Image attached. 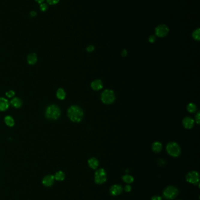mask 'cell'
Instances as JSON below:
<instances>
[{
  "instance_id": "1",
  "label": "cell",
  "mask_w": 200,
  "mask_h": 200,
  "mask_svg": "<svg viewBox=\"0 0 200 200\" xmlns=\"http://www.w3.org/2000/svg\"><path fill=\"white\" fill-rule=\"evenodd\" d=\"M67 117L69 120L73 122L79 123L83 120L84 112L82 108L78 106H71L67 109Z\"/></svg>"
},
{
  "instance_id": "2",
  "label": "cell",
  "mask_w": 200,
  "mask_h": 200,
  "mask_svg": "<svg viewBox=\"0 0 200 200\" xmlns=\"http://www.w3.org/2000/svg\"><path fill=\"white\" fill-rule=\"evenodd\" d=\"M61 114L60 108L55 104L49 106L45 110V117L47 119L51 120H58Z\"/></svg>"
},
{
  "instance_id": "3",
  "label": "cell",
  "mask_w": 200,
  "mask_h": 200,
  "mask_svg": "<svg viewBox=\"0 0 200 200\" xmlns=\"http://www.w3.org/2000/svg\"><path fill=\"white\" fill-rule=\"evenodd\" d=\"M116 100V95L112 90L107 89L101 94V100L102 103L106 105H110L114 103Z\"/></svg>"
},
{
  "instance_id": "4",
  "label": "cell",
  "mask_w": 200,
  "mask_h": 200,
  "mask_svg": "<svg viewBox=\"0 0 200 200\" xmlns=\"http://www.w3.org/2000/svg\"><path fill=\"white\" fill-rule=\"evenodd\" d=\"M166 150L170 156L174 158L178 157L181 154V148L179 145L175 142L169 143L166 146Z\"/></svg>"
},
{
  "instance_id": "5",
  "label": "cell",
  "mask_w": 200,
  "mask_h": 200,
  "mask_svg": "<svg viewBox=\"0 0 200 200\" xmlns=\"http://www.w3.org/2000/svg\"><path fill=\"white\" fill-rule=\"evenodd\" d=\"M178 190L173 186L166 187L163 191V197L167 200H173L178 195Z\"/></svg>"
},
{
  "instance_id": "6",
  "label": "cell",
  "mask_w": 200,
  "mask_h": 200,
  "mask_svg": "<svg viewBox=\"0 0 200 200\" xmlns=\"http://www.w3.org/2000/svg\"><path fill=\"white\" fill-rule=\"evenodd\" d=\"M107 174L103 169H98L94 174V181L97 184H102L106 182Z\"/></svg>"
},
{
  "instance_id": "7",
  "label": "cell",
  "mask_w": 200,
  "mask_h": 200,
  "mask_svg": "<svg viewBox=\"0 0 200 200\" xmlns=\"http://www.w3.org/2000/svg\"><path fill=\"white\" fill-rule=\"evenodd\" d=\"M186 179L187 182L193 184H197L199 183L200 180V175L197 172L192 171L187 174L186 177Z\"/></svg>"
},
{
  "instance_id": "8",
  "label": "cell",
  "mask_w": 200,
  "mask_h": 200,
  "mask_svg": "<svg viewBox=\"0 0 200 200\" xmlns=\"http://www.w3.org/2000/svg\"><path fill=\"white\" fill-rule=\"evenodd\" d=\"M169 32V28L164 24H161L156 28L155 33L156 36L160 38L166 36Z\"/></svg>"
},
{
  "instance_id": "9",
  "label": "cell",
  "mask_w": 200,
  "mask_h": 200,
  "mask_svg": "<svg viewBox=\"0 0 200 200\" xmlns=\"http://www.w3.org/2000/svg\"><path fill=\"white\" fill-rule=\"evenodd\" d=\"M194 123H195L194 120L189 117H185L183 120V126L187 129H190L193 128V127L194 125Z\"/></svg>"
},
{
  "instance_id": "10",
  "label": "cell",
  "mask_w": 200,
  "mask_h": 200,
  "mask_svg": "<svg viewBox=\"0 0 200 200\" xmlns=\"http://www.w3.org/2000/svg\"><path fill=\"white\" fill-rule=\"evenodd\" d=\"M123 188L119 184H115L110 188V193L113 196H119L122 193Z\"/></svg>"
},
{
  "instance_id": "11",
  "label": "cell",
  "mask_w": 200,
  "mask_h": 200,
  "mask_svg": "<svg viewBox=\"0 0 200 200\" xmlns=\"http://www.w3.org/2000/svg\"><path fill=\"white\" fill-rule=\"evenodd\" d=\"M54 181H55V177L53 175H48L43 178L42 180V183L46 187H50L53 184Z\"/></svg>"
},
{
  "instance_id": "12",
  "label": "cell",
  "mask_w": 200,
  "mask_h": 200,
  "mask_svg": "<svg viewBox=\"0 0 200 200\" xmlns=\"http://www.w3.org/2000/svg\"><path fill=\"white\" fill-rule=\"evenodd\" d=\"M91 88L94 91H99L103 88V84L102 80L96 79V80H94L91 83Z\"/></svg>"
},
{
  "instance_id": "13",
  "label": "cell",
  "mask_w": 200,
  "mask_h": 200,
  "mask_svg": "<svg viewBox=\"0 0 200 200\" xmlns=\"http://www.w3.org/2000/svg\"><path fill=\"white\" fill-rule=\"evenodd\" d=\"M10 106V102L8 100L3 97H0V111H6Z\"/></svg>"
},
{
  "instance_id": "14",
  "label": "cell",
  "mask_w": 200,
  "mask_h": 200,
  "mask_svg": "<svg viewBox=\"0 0 200 200\" xmlns=\"http://www.w3.org/2000/svg\"><path fill=\"white\" fill-rule=\"evenodd\" d=\"M38 60V57L37 54L35 53H32L28 55L27 57V62L29 65H35Z\"/></svg>"
},
{
  "instance_id": "15",
  "label": "cell",
  "mask_w": 200,
  "mask_h": 200,
  "mask_svg": "<svg viewBox=\"0 0 200 200\" xmlns=\"http://www.w3.org/2000/svg\"><path fill=\"white\" fill-rule=\"evenodd\" d=\"M88 163L89 167H91V169L94 170L96 169L98 167L99 164V161L95 158H92L89 159L88 161Z\"/></svg>"
},
{
  "instance_id": "16",
  "label": "cell",
  "mask_w": 200,
  "mask_h": 200,
  "mask_svg": "<svg viewBox=\"0 0 200 200\" xmlns=\"http://www.w3.org/2000/svg\"><path fill=\"white\" fill-rule=\"evenodd\" d=\"M10 104L14 108H20L22 106V101L20 98H19L18 97H15L11 100Z\"/></svg>"
},
{
  "instance_id": "17",
  "label": "cell",
  "mask_w": 200,
  "mask_h": 200,
  "mask_svg": "<svg viewBox=\"0 0 200 200\" xmlns=\"http://www.w3.org/2000/svg\"><path fill=\"white\" fill-rule=\"evenodd\" d=\"M163 148L162 144L159 142H155L152 145V150L155 153H160Z\"/></svg>"
},
{
  "instance_id": "18",
  "label": "cell",
  "mask_w": 200,
  "mask_h": 200,
  "mask_svg": "<svg viewBox=\"0 0 200 200\" xmlns=\"http://www.w3.org/2000/svg\"><path fill=\"white\" fill-rule=\"evenodd\" d=\"M66 95H67L66 92H65V91L63 88H59V89L57 90V92H56V97H57V98H58L59 100H64L65 98Z\"/></svg>"
},
{
  "instance_id": "19",
  "label": "cell",
  "mask_w": 200,
  "mask_h": 200,
  "mask_svg": "<svg viewBox=\"0 0 200 200\" xmlns=\"http://www.w3.org/2000/svg\"><path fill=\"white\" fill-rule=\"evenodd\" d=\"M4 122L8 126L13 127L15 125V121H14L13 118L10 115L6 116L4 118Z\"/></svg>"
},
{
  "instance_id": "20",
  "label": "cell",
  "mask_w": 200,
  "mask_h": 200,
  "mask_svg": "<svg viewBox=\"0 0 200 200\" xmlns=\"http://www.w3.org/2000/svg\"><path fill=\"white\" fill-rule=\"evenodd\" d=\"M122 180L126 183L127 184H131L133 182L134 178L131 175H129V174H126L124 175L122 177Z\"/></svg>"
},
{
  "instance_id": "21",
  "label": "cell",
  "mask_w": 200,
  "mask_h": 200,
  "mask_svg": "<svg viewBox=\"0 0 200 200\" xmlns=\"http://www.w3.org/2000/svg\"><path fill=\"white\" fill-rule=\"evenodd\" d=\"M54 177H55V179L58 180V181H62V180H64V178L65 177V175L63 172L59 171V172L56 173Z\"/></svg>"
},
{
  "instance_id": "22",
  "label": "cell",
  "mask_w": 200,
  "mask_h": 200,
  "mask_svg": "<svg viewBox=\"0 0 200 200\" xmlns=\"http://www.w3.org/2000/svg\"><path fill=\"white\" fill-rule=\"evenodd\" d=\"M187 109L188 112H189L190 113H194L197 111V106L195 104L191 103L188 104Z\"/></svg>"
},
{
  "instance_id": "23",
  "label": "cell",
  "mask_w": 200,
  "mask_h": 200,
  "mask_svg": "<svg viewBox=\"0 0 200 200\" xmlns=\"http://www.w3.org/2000/svg\"><path fill=\"white\" fill-rule=\"evenodd\" d=\"M192 36L195 40L199 41L200 39V30L199 28L196 29L192 33Z\"/></svg>"
},
{
  "instance_id": "24",
  "label": "cell",
  "mask_w": 200,
  "mask_h": 200,
  "mask_svg": "<svg viewBox=\"0 0 200 200\" xmlns=\"http://www.w3.org/2000/svg\"><path fill=\"white\" fill-rule=\"evenodd\" d=\"M15 95V93L13 91V90H10L5 93V95L8 97V98H12Z\"/></svg>"
},
{
  "instance_id": "25",
  "label": "cell",
  "mask_w": 200,
  "mask_h": 200,
  "mask_svg": "<svg viewBox=\"0 0 200 200\" xmlns=\"http://www.w3.org/2000/svg\"><path fill=\"white\" fill-rule=\"evenodd\" d=\"M40 10H41V11H45L47 10V9H48V5H47L46 4L42 3V4H40Z\"/></svg>"
},
{
  "instance_id": "26",
  "label": "cell",
  "mask_w": 200,
  "mask_h": 200,
  "mask_svg": "<svg viewBox=\"0 0 200 200\" xmlns=\"http://www.w3.org/2000/svg\"><path fill=\"white\" fill-rule=\"evenodd\" d=\"M195 119H196V122L197 124H200V112H198L196 116H195Z\"/></svg>"
},
{
  "instance_id": "27",
  "label": "cell",
  "mask_w": 200,
  "mask_h": 200,
  "mask_svg": "<svg viewBox=\"0 0 200 200\" xmlns=\"http://www.w3.org/2000/svg\"><path fill=\"white\" fill-rule=\"evenodd\" d=\"M156 40V37L154 35H151L148 38V41L150 43H154V42H155Z\"/></svg>"
},
{
  "instance_id": "28",
  "label": "cell",
  "mask_w": 200,
  "mask_h": 200,
  "mask_svg": "<svg viewBox=\"0 0 200 200\" xmlns=\"http://www.w3.org/2000/svg\"><path fill=\"white\" fill-rule=\"evenodd\" d=\"M94 47L93 45H89L86 48V51L88 52H94Z\"/></svg>"
},
{
  "instance_id": "29",
  "label": "cell",
  "mask_w": 200,
  "mask_h": 200,
  "mask_svg": "<svg viewBox=\"0 0 200 200\" xmlns=\"http://www.w3.org/2000/svg\"><path fill=\"white\" fill-rule=\"evenodd\" d=\"M59 0H47V2L50 5H55L58 3Z\"/></svg>"
},
{
  "instance_id": "30",
  "label": "cell",
  "mask_w": 200,
  "mask_h": 200,
  "mask_svg": "<svg viewBox=\"0 0 200 200\" xmlns=\"http://www.w3.org/2000/svg\"><path fill=\"white\" fill-rule=\"evenodd\" d=\"M124 191L127 193H129L132 190V187L130 186V185H126L125 187H124Z\"/></svg>"
},
{
  "instance_id": "31",
  "label": "cell",
  "mask_w": 200,
  "mask_h": 200,
  "mask_svg": "<svg viewBox=\"0 0 200 200\" xmlns=\"http://www.w3.org/2000/svg\"><path fill=\"white\" fill-rule=\"evenodd\" d=\"M151 200H162V198L159 196H155L151 198Z\"/></svg>"
},
{
  "instance_id": "32",
  "label": "cell",
  "mask_w": 200,
  "mask_h": 200,
  "mask_svg": "<svg viewBox=\"0 0 200 200\" xmlns=\"http://www.w3.org/2000/svg\"><path fill=\"white\" fill-rule=\"evenodd\" d=\"M127 55V51H126V49L123 50V51H122V52H121V56H122L123 57H126Z\"/></svg>"
},
{
  "instance_id": "33",
  "label": "cell",
  "mask_w": 200,
  "mask_h": 200,
  "mask_svg": "<svg viewBox=\"0 0 200 200\" xmlns=\"http://www.w3.org/2000/svg\"><path fill=\"white\" fill-rule=\"evenodd\" d=\"M30 14H31V15L32 16H35L37 15V13H36L35 11H32Z\"/></svg>"
},
{
  "instance_id": "34",
  "label": "cell",
  "mask_w": 200,
  "mask_h": 200,
  "mask_svg": "<svg viewBox=\"0 0 200 200\" xmlns=\"http://www.w3.org/2000/svg\"><path fill=\"white\" fill-rule=\"evenodd\" d=\"M36 1H37L38 2H39V3H42L44 0H35Z\"/></svg>"
}]
</instances>
